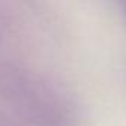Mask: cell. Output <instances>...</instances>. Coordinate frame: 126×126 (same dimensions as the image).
Here are the masks:
<instances>
[]
</instances>
